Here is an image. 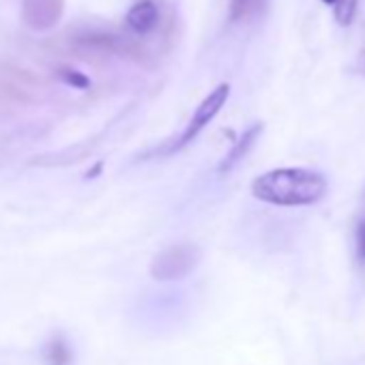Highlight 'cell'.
<instances>
[{
  "instance_id": "cell-10",
  "label": "cell",
  "mask_w": 365,
  "mask_h": 365,
  "mask_svg": "<svg viewBox=\"0 0 365 365\" xmlns=\"http://www.w3.org/2000/svg\"><path fill=\"white\" fill-rule=\"evenodd\" d=\"M356 67L359 71L365 76V29H363V39H361V48H359V54H356Z\"/></svg>"
},
{
  "instance_id": "cell-4",
  "label": "cell",
  "mask_w": 365,
  "mask_h": 365,
  "mask_svg": "<svg viewBox=\"0 0 365 365\" xmlns=\"http://www.w3.org/2000/svg\"><path fill=\"white\" fill-rule=\"evenodd\" d=\"M65 14V0H22V20L31 31H52Z\"/></svg>"
},
{
  "instance_id": "cell-2",
  "label": "cell",
  "mask_w": 365,
  "mask_h": 365,
  "mask_svg": "<svg viewBox=\"0 0 365 365\" xmlns=\"http://www.w3.org/2000/svg\"><path fill=\"white\" fill-rule=\"evenodd\" d=\"M202 260V250L196 243H176L159 252L150 262V277L157 282L185 279Z\"/></svg>"
},
{
  "instance_id": "cell-1",
  "label": "cell",
  "mask_w": 365,
  "mask_h": 365,
  "mask_svg": "<svg viewBox=\"0 0 365 365\" xmlns=\"http://www.w3.org/2000/svg\"><path fill=\"white\" fill-rule=\"evenodd\" d=\"M329 192L322 172L309 168H275L252 182V196L273 207H312Z\"/></svg>"
},
{
  "instance_id": "cell-3",
  "label": "cell",
  "mask_w": 365,
  "mask_h": 365,
  "mask_svg": "<svg viewBox=\"0 0 365 365\" xmlns=\"http://www.w3.org/2000/svg\"><path fill=\"white\" fill-rule=\"evenodd\" d=\"M228 97H230V84L224 82V84H220L215 91H211V93L202 99V103L196 108V112L192 114L190 123L185 125V129L180 131V135H178L176 140H172L168 146H163V148H159V150H155V153H159V155H170V153H178V150H182L185 146H190V144L202 133V129L209 127V123L222 112V108L226 106Z\"/></svg>"
},
{
  "instance_id": "cell-5",
  "label": "cell",
  "mask_w": 365,
  "mask_h": 365,
  "mask_svg": "<svg viewBox=\"0 0 365 365\" xmlns=\"http://www.w3.org/2000/svg\"><path fill=\"white\" fill-rule=\"evenodd\" d=\"M262 129H264V125L262 123H254L247 131H243V135L235 142V146L226 153V157L220 161V165H217V172L220 174H228V172H232L247 155H250V150L254 148V144L258 142V138H260V133H262Z\"/></svg>"
},
{
  "instance_id": "cell-9",
  "label": "cell",
  "mask_w": 365,
  "mask_h": 365,
  "mask_svg": "<svg viewBox=\"0 0 365 365\" xmlns=\"http://www.w3.org/2000/svg\"><path fill=\"white\" fill-rule=\"evenodd\" d=\"M354 247H356V260L365 267V198H363L361 215L354 228Z\"/></svg>"
},
{
  "instance_id": "cell-11",
  "label": "cell",
  "mask_w": 365,
  "mask_h": 365,
  "mask_svg": "<svg viewBox=\"0 0 365 365\" xmlns=\"http://www.w3.org/2000/svg\"><path fill=\"white\" fill-rule=\"evenodd\" d=\"M322 3H324V5H335L337 0H322Z\"/></svg>"
},
{
  "instance_id": "cell-7",
  "label": "cell",
  "mask_w": 365,
  "mask_h": 365,
  "mask_svg": "<svg viewBox=\"0 0 365 365\" xmlns=\"http://www.w3.org/2000/svg\"><path fill=\"white\" fill-rule=\"evenodd\" d=\"M267 0H232L230 3V20L232 22H247L262 14Z\"/></svg>"
},
{
  "instance_id": "cell-8",
  "label": "cell",
  "mask_w": 365,
  "mask_h": 365,
  "mask_svg": "<svg viewBox=\"0 0 365 365\" xmlns=\"http://www.w3.org/2000/svg\"><path fill=\"white\" fill-rule=\"evenodd\" d=\"M359 9V0H337L335 3V20L339 26H350Z\"/></svg>"
},
{
  "instance_id": "cell-6",
  "label": "cell",
  "mask_w": 365,
  "mask_h": 365,
  "mask_svg": "<svg viewBox=\"0 0 365 365\" xmlns=\"http://www.w3.org/2000/svg\"><path fill=\"white\" fill-rule=\"evenodd\" d=\"M157 22H159V9L153 0H140L127 14V26L140 35L150 33L157 26Z\"/></svg>"
}]
</instances>
